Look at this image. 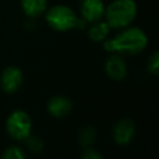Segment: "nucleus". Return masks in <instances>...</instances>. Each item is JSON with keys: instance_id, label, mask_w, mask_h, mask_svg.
Segmentation results:
<instances>
[{"instance_id": "39448f33", "label": "nucleus", "mask_w": 159, "mask_h": 159, "mask_svg": "<svg viewBox=\"0 0 159 159\" xmlns=\"http://www.w3.org/2000/svg\"><path fill=\"white\" fill-rule=\"evenodd\" d=\"M112 134H113V139L117 144L125 145L132 142V139L135 134V124L129 118L119 119L113 125Z\"/></svg>"}, {"instance_id": "0eeeda50", "label": "nucleus", "mask_w": 159, "mask_h": 159, "mask_svg": "<svg viewBox=\"0 0 159 159\" xmlns=\"http://www.w3.org/2000/svg\"><path fill=\"white\" fill-rule=\"evenodd\" d=\"M107 76L114 81H122L127 76V63L119 53L109 56L104 65Z\"/></svg>"}, {"instance_id": "9b49d317", "label": "nucleus", "mask_w": 159, "mask_h": 159, "mask_svg": "<svg viewBox=\"0 0 159 159\" xmlns=\"http://www.w3.org/2000/svg\"><path fill=\"white\" fill-rule=\"evenodd\" d=\"M21 7L27 16L36 17L46 10L47 1L46 0H21Z\"/></svg>"}, {"instance_id": "f8f14e48", "label": "nucleus", "mask_w": 159, "mask_h": 159, "mask_svg": "<svg viewBox=\"0 0 159 159\" xmlns=\"http://www.w3.org/2000/svg\"><path fill=\"white\" fill-rule=\"evenodd\" d=\"M96 137H97V133L93 127H84L80 130L78 140H80L81 145L86 148V147H91L94 143Z\"/></svg>"}, {"instance_id": "ddd939ff", "label": "nucleus", "mask_w": 159, "mask_h": 159, "mask_svg": "<svg viewBox=\"0 0 159 159\" xmlns=\"http://www.w3.org/2000/svg\"><path fill=\"white\" fill-rule=\"evenodd\" d=\"M1 157L4 159H24L26 157V154L19 147H9L7 149H5V152L2 153Z\"/></svg>"}, {"instance_id": "dca6fc26", "label": "nucleus", "mask_w": 159, "mask_h": 159, "mask_svg": "<svg viewBox=\"0 0 159 159\" xmlns=\"http://www.w3.org/2000/svg\"><path fill=\"white\" fill-rule=\"evenodd\" d=\"M82 158H84V159H99V158H102V154L98 153V152H96V150H94L93 148H91V147H86V148L83 149Z\"/></svg>"}, {"instance_id": "7ed1b4c3", "label": "nucleus", "mask_w": 159, "mask_h": 159, "mask_svg": "<svg viewBox=\"0 0 159 159\" xmlns=\"http://www.w3.org/2000/svg\"><path fill=\"white\" fill-rule=\"evenodd\" d=\"M46 21L50 27L56 31H68L72 29H83L86 26V21L66 5L52 6L46 12Z\"/></svg>"}, {"instance_id": "20e7f679", "label": "nucleus", "mask_w": 159, "mask_h": 159, "mask_svg": "<svg viewBox=\"0 0 159 159\" xmlns=\"http://www.w3.org/2000/svg\"><path fill=\"white\" fill-rule=\"evenodd\" d=\"M31 118L24 111H14L6 119V132L15 140H24L31 133Z\"/></svg>"}, {"instance_id": "2eb2a0df", "label": "nucleus", "mask_w": 159, "mask_h": 159, "mask_svg": "<svg viewBox=\"0 0 159 159\" xmlns=\"http://www.w3.org/2000/svg\"><path fill=\"white\" fill-rule=\"evenodd\" d=\"M158 68H159V55H158V52H154L152 55V57L149 58L148 71L154 73V75H158Z\"/></svg>"}, {"instance_id": "6e6552de", "label": "nucleus", "mask_w": 159, "mask_h": 159, "mask_svg": "<svg viewBox=\"0 0 159 159\" xmlns=\"http://www.w3.org/2000/svg\"><path fill=\"white\" fill-rule=\"evenodd\" d=\"M104 15V4L102 0H82L81 17L86 22H94L101 20Z\"/></svg>"}, {"instance_id": "423d86ee", "label": "nucleus", "mask_w": 159, "mask_h": 159, "mask_svg": "<svg viewBox=\"0 0 159 159\" xmlns=\"http://www.w3.org/2000/svg\"><path fill=\"white\" fill-rule=\"evenodd\" d=\"M22 83V72L20 68L9 66L2 70L0 76V86L4 92L14 93L16 92Z\"/></svg>"}, {"instance_id": "4468645a", "label": "nucleus", "mask_w": 159, "mask_h": 159, "mask_svg": "<svg viewBox=\"0 0 159 159\" xmlns=\"http://www.w3.org/2000/svg\"><path fill=\"white\" fill-rule=\"evenodd\" d=\"M26 145H27V148L32 153L41 152L42 150V147H43V144H42V142H41L40 138H37V137H30V135L26 138Z\"/></svg>"}, {"instance_id": "1a4fd4ad", "label": "nucleus", "mask_w": 159, "mask_h": 159, "mask_svg": "<svg viewBox=\"0 0 159 159\" xmlns=\"http://www.w3.org/2000/svg\"><path fill=\"white\" fill-rule=\"evenodd\" d=\"M72 109V102L65 96H55L47 103V111L52 117H66Z\"/></svg>"}, {"instance_id": "f257e3e1", "label": "nucleus", "mask_w": 159, "mask_h": 159, "mask_svg": "<svg viewBox=\"0 0 159 159\" xmlns=\"http://www.w3.org/2000/svg\"><path fill=\"white\" fill-rule=\"evenodd\" d=\"M148 45L145 32L138 27H129L120 31L113 39L103 40V47L108 52L119 55H135L142 52Z\"/></svg>"}, {"instance_id": "f03ea898", "label": "nucleus", "mask_w": 159, "mask_h": 159, "mask_svg": "<svg viewBox=\"0 0 159 159\" xmlns=\"http://www.w3.org/2000/svg\"><path fill=\"white\" fill-rule=\"evenodd\" d=\"M137 15V4L133 0H113L104 7L106 22L109 27L122 29L128 26Z\"/></svg>"}, {"instance_id": "9d476101", "label": "nucleus", "mask_w": 159, "mask_h": 159, "mask_svg": "<svg viewBox=\"0 0 159 159\" xmlns=\"http://www.w3.org/2000/svg\"><path fill=\"white\" fill-rule=\"evenodd\" d=\"M91 24L92 26L88 30V37L94 42H101L106 40L109 34V29H111L109 25L106 21H99V20Z\"/></svg>"}]
</instances>
